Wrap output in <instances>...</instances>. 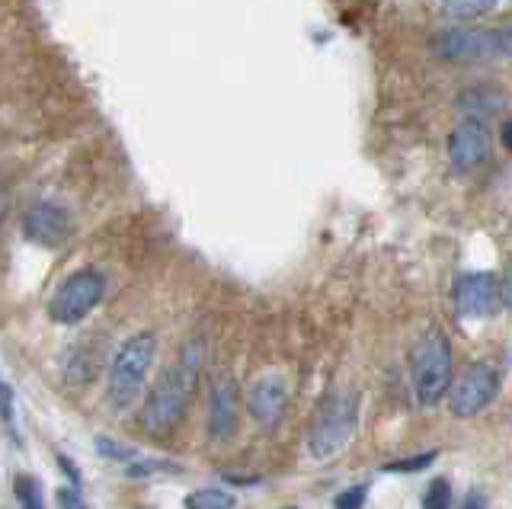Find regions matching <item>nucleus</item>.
I'll use <instances>...</instances> for the list:
<instances>
[{
  "label": "nucleus",
  "mask_w": 512,
  "mask_h": 509,
  "mask_svg": "<svg viewBox=\"0 0 512 509\" xmlns=\"http://www.w3.org/2000/svg\"><path fill=\"white\" fill-rule=\"evenodd\" d=\"M445 10L452 13L458 20H474V17H484L496 7V0H442Z\"/></svg>",
  "instance_id": "16"
},
{
  "label": "nucleus",
  "mask_w": 512,
  "mask_h": 509,
  "mask_svg": "<svg viewBox=\"0 0 512 509\" xmlns=\"http://www.w3.org/2000/svg\"><path fill=\"white\" fill-rule=\"evenodd\" d=\"M432 52L445 61L500 58L509 52V29H474V26L442 29V33L432 39Z\"/></svg>",
  "instance_id": "6"
},
{
  "label": "nucleus",
  "mask_w": 512,
  "mask_h": 509,
  "mask_svg": "<svg viewBox=\"0 0 512 509\" xmlns=\"http://www.w3.org/2000/svg\"><path fill=\"white\" fill-rule=\"evenodd\" d=\"M13 487H16V500H20L23 509H45V497H42L39 477L20 474V477L13 481Z\"/></svg>",
  "instance_id": "14"
},
{
  "label": "nucleus",
  "mask_w": 512,
  "mask_h": 509,
  "mask_svg": "<svg viewBox=\"0 0 512 509\" xmlns=\"http://www.w3.org/2000/svg\"><path fill=\"white\" fill-rule=\"evenodd\" d=\"M359 426V410L352 397H336L324 410L317 413V420L308 433V452L317 461H327L333 455H340L346 445L356 436Z\"/></svg>",
  "instance_id": "5"
},
{
  "label": "nucleus",
  "mask_w": 512,
  "mask_h": 509,
  "mask_svg": "<svg viewBox=\"0 0 512 509\" xmlns=\"http://www.w3.org/2000/svg\"><path fill=\"white\" fill-rule=\"evenodd\" d=\"M484 90H461V97H458V106H464V109H471L474 103H480V109H500L503 106V97H480Z\"/></svg>",
  "instance_id": "21"
},
{
  "label": "nucleus",
  "mask_w": 512,
  "mask_h": 509,
  "mask_svg": "<svg viewBox=\"0 0 512 509\" xmlns=\"http://www.w3.org/2000/svg\"><path fill=\"white\" fill-rule=\"evenodd\" d=\"M23 234L32 244H39L45 250H55L71 237V215L55 202H39L26 212Z\"/></svg>",
  "instance_id": "10"
},
{
  "label": "nucleus",
  "mask_w": 512,
  "mask_h": 509,
  "mask_svg": "<svg viewBox=\"0 0 512 509\" xmlns=\"http://www.w3.org/2000/svg\"><path fill=\"white\" fill-rule=\"evenodd\" d=\"M285 404H288V381L282 375L256 378L250 385V391H247V410L260 426L279 423Z\"/></svg>",
  "instance_id": "11"
},
{
  "label": "nucleus",
  "mask_w": 512,
  "mask_h": 509,
  "mask_svg": "<svg viewBox=\"0 0 512 509\" xmlns=\"http://www.w3.org/2000/svg\"><path fill=\"white\" fill-rule=\"evenodd\" d=\"M157 471H176V465H170V461H164V458H144V461L132 458V465L125 468L128 477H148V474H157Z\"/></svg>",
  "instance_id": "19"
},
{
  "label": "nucleus",
  "mask_w": 512,
  "mask_h": 509,
  "mask_svg": "<svg viewBox=\"0 0 512 509\" xmlns=\"http://www.w3.org/2000/svg\"><path fill=\"white\" fill-rule=\"evenodd\" d=\"M490 145H493L490 125L480 116H464L448 132V161H452L458 173H468L487 161Z\"/></svg>",
  "instance_id": "8"
},
{
  "label": "nucleus",
  "mask_w": 512,
  "mask_h": 509,
  "mask_svg": "<svg viewBox=\"0 0 512 509\" xmlns=\"http://www.w3.org/2000/svg\"><path fill=\"white\" fill-rule=\"evenodd\" d=\"M154 356H157V337L151 330H141L119 346V353L112 356L109 381H106V401L112 410L122 413L138 401L154 365Z\"/></svg>",
  "instance_id": "2"
},
{
  "label": "nucleus",
  "mask_w": 512,
  "mask_h": 509,
  "mask_svg": "<svg viewBox=\"0 0 512 509\" xmlns=\"http://www.w3.org/2000/svg\"><path fill=\"white\" fill-rule=\"evenodd\" d=\"M458 509H487V497L480 490H471L468 497L461 500V506Z\"/></svg>",
  "instance_id": "24"
},
{
  "label": "nucleus",
  "mask_w": 512,
  "mask_h": 509,
  "mask_svg": "<svg viewBox=\"0 0 512 509\" xmlns=\"http://www.w3.org/2000/svg\"><path fill=\"white\" fill-rule=\"evenodd\" d=\"M0 420H4L13 433V388L4 385V381H0Z\"/></svg>",
  "instance_id": "22"
},
{
  "label": "nucleus",
  "mask_w": 512,
  "mask_h": 509,
  "mask_svg": "<svg viewBox=\"0 0 512 509\" xmlns=\"http://www.w3.org/2000/svg\"><path fill=\"white\" fill-rule=\"evenodd\" d=\"M237 429V385L231 378H218L208 401V433L215 442H228Z\"/></svg>",
  "instance_id": "12"
},
{
  "label": "nucleus",
  "mask_w": 512,
  "mask_h": 509,
  "mask_svg": "<svg viewBox=\"0 0 512 509\" xmlns=\"http://www.w3.org/2000/svg\"><path fill=\"white\" fill-rule=\"evenodd\" d=\"M106 295V276L96 266L77 269L58 285V292L48 301V317L55 324H80L84 317L100 305Z\"/></svg>",
  "instance_id": "4"
},
{
  "label": "nucleus",
  "mask_w": 512,
  "mask_h": 509,
  "mask_svg": "<svg viewBox=\"0 0 512 509\" xmlns=\"http://www.w3.org/2000/svg\"><path fill=\"white\" fill-rule=\"evenodd\" d=\"M93 449H96V455H103L106 461H132V458H138L135 445L119 442V439H112V436H96Z\"/></svg>",
  "instance_id": "15"
},
{
  "label": "nucleus",
  "mask_w": 512,
  "mask_h": 509,
  "mask_svg": "<svg viewBox=\"0 0 512 509\" xmlns=\"http://www.w3.org/2000/svg\"><path fill=\"white\" fill-rule=\"evenodd\" d=\"M186 509H237V497L221 487H202L186 497Z\"/></svg>",
  "instance_id": "13"
},
{
  "label": "nucleus",
  "mask_w": 512,
  "mask_h": 509,
  "mask_svg": "<svg viewBox=\"0 0 512 509\" xmlns=\"http://www.w3.org/2000/svg\"><path fill=\"white\" fill-rule=\"evenodd\" d=\"M432 461H436V452H423V455H413V458H400V461H388L384 471H394V474H410V471H426Z\"/></svg>",
  "instance_id": "18"
},
{
  "label": "nucleus",
  "mask_w": 512,
  "mask_h": 509,
  "mask_svg": "<svg viewBox=\"0 0 512 509\" xmlns=\"http://www.w3.org/2000/svg\"><path fill=\"white\" fill-rule=\"evenodd\" d=\"M452 346L442 330H426L413 349V391L420 407H436L452 385Z\"/></svg>",
  "instance_id": "3"
},
{
  "label": "nucleus",
  "mask_w": 512,
  "mask_h": 509,
  "mask_svg": "<svg viewBox=\"0 0 512 509\" xmlns=\"http://www.w3.org/2000/svg\"><path fill=\"white\" fill-rule=\"evenodd\" d=\"M365 497H368V484H356V487L343 490L340 497L333 500V509H362Z\"/></svg>",
  "instance_id": "20"
},
{
  "label": "nucleus",
  "mask_w": 512,
  "mask_h": 509,
  "mask_svg": "<svg viewBox=\"0 0 512 509\" xmlns=\"http://www.w3.org/2000/svg\"><path fill=\"white\" fill-rule=\"evenodd\" d=\"M288 509H295V506H288Z\"/></svg>",
  "instance_id": "28"
},
{
  "label": "nucleus",
  "mask_w": 512,
  "mask_h": 509,
  "mask_svg": "<svg viewBox=\"0 0 512 509\" xmlns=\"http://www.w3.org/2000/svg\"><path fill=\"white\" fill-rule=\"evenodd\" d=\"M58 465H61V468H64V474H68L71 481H74V487H80V471L71 465V458H68V455H58Z\"/></svg>",
  "instance_id": "26"
},
{
  "label": "nucleus",
  "mask_w": 512,
  "mask_h": 509,
  "mask_svg": "<svg viewBox=\"0 0 512 509\" xmlns=\"http://www.w3.org/2000/svg\"><path fill=\"white\" fill-rule=\"evenodd\" d=\"M496 391H500V375L490 362H471L464 365V372L452 378L445 397H448V410L455 417H477L487 404H493Z\"/></svg>",
  "instance_id": "7"
},
{
  "label": "nucleus",
  "mask_w": 512,
  "mask_h": 509,
  "mask_svg": "<svg viewBox=\"0 0 512 509\" xmlns=\"http://www.w3.org/2000/svg\"><path fill=\"white\" fill-rule=\"evenodd\" d=\"M455 305L464 317H493L506 308V285L493 273H464L455 282Z\"/></svg>",
  "instance_id": "9"
},
{
  "label": "nucleus",
  "mask_w": 512,
  "mask_h": 509,
  "mask_svg": "<svg viewBox=\"0 0 512 509\" xmlns=\"http://www.w3.org/2000/svg\"><path fill=\"white\" fill-rule=\"evenodd\" d=\"M221 477H224L228 484H247V487H256V484H260V477H244V474H231V471H224Z\"/></svg>",
  "instance_id": "25"
},
{
  "label": "nucleus",
  "mask_w": 512,
  "mask_h": 509,
  "mask_svg": "<svg viewBox=\"0 0 512 509\" xmlns=\"http://www.w3.org/2000/svg\"><path fill=\"white\" fill-rule=\"evenodd\" d=\"M55 500L61 509H84V500H80V487H61L55 493Z\"/></svg>",
  "instance_id": "23"
},
{
  "label": "nucleus",
  "mask_w": 512,
  "mask_h": 509,
  "mask_svg": "<svg viewBox=\"0 0 512 509\" xmlns=\"http://www.w3.org/2000/svg\"><path fill=\"white\" fill-rule=\"evenodd\" d=\"M500 138H503V148H512V125H509V122H503Z\"/></svg>",
  "instance_id": "27"
},
{
  "label": "nucleus",
  "mask_w": 512,
  "mask_h": 509,
  "mask_svg": "<svg viewBox=\"0 0 512 509\" xmlns=\"http://www.w3.org/2000/svg\"><path fill=\"white\" fill-rule=\"evenodd\" d=\"M196 378H199V353L196 349H186V353L157 378L148 404L141 410V426L148 429V433H167V429L180 423L189 407V397L196 391Z\"/></svg>",
  "instance_id": "1"
},
{
  "label": "nucleus",
  "mask_w": 512,
  "mask_h": 509,
  "mask_svg": "<svg viewBox=\"0 0 512 509\" xmlns=\"http://www.w3.org/2000/svg\"><path fill=\"white\" fill-rule=\"evenodd\" d=\"M452 506V484L439 477V481H432L426 497H423V509H448Z\"/></svg>",
  "instance_id": "17"
}]
</instances>
